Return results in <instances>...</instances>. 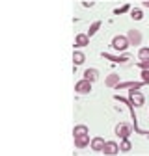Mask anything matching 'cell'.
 Here are the masks:
<instances>
[{
	"instance_id": "7",
	"label": "cell",
	"mask_w": 149,
	"mask_h": 156,
	"mask_svg": "<svg viewBox=\"0 0 149 156\" xmlns=\"http://www.w3.org/2000/svg\"><path fill=\"white\" fill-rule=\"evenodd\" d=\"M145 82H119L116 89H140Z\"/></svg>"
},
{
	"instance_id": "6",
	"label": "cell",
	"mask_w": 149,
	"mask_h": 156,
	"mask_svg": "<svg viewBox=\"0 0 149 156\" xmlns=\"http://www.w3.org/2000/svg\"><path fill=\"white\" fill-rule=\"evenodd\" d=\"M103 58H104V60H110V62H116V63H125V62H129V54L112 56V54H108V52H103Z\"/></svg>"
},
{
	"instance_id": "9",
	"label": "cell",
	"mask_w": 149,
	"mask_h": 156,
	"mask_svg": "<svg viewBox=\"0 0 149 156\" xmlns=\"http://www.w3.org/2000/svg\"><path fill=\"white\" fill-rule=\"evenodd\" d=\"M127 39H129L130 45H140V41H142V34H140L138 30H130L129 35H127Z\"/></svg>"
},
{
	"instance_id": "24",
	"label": "cell",
	"mask_w": 149,
	"mask_h": 156,
	"mask_svg": "<svg viewBox=\"0 0 149 156\" xmlns=\"http://www.w3.org/2000/svg\"><path fill=\"white\" fill-rule=\"evenodd\" d=\"M145 136H147V138H149V132H145Z\"/></svg>"
},
{
	"instance_id": "23",
	"label": "cell",
	"mask_w": 149,
	"mask_h": 156,
	"mask_svg": "<svg viewBox=\"0 0 149 156\" xmlns=\"http://www.w3.org/2000/svg\"><path fill=\"white\" fill-rule=\"evenodd\" d=\"M144 6H145V8H149V2H144Z\"/></svg>"
},
{
	"instance_id": "3",
	"label": "cell",
	"mask_w": 149,
	"mask_h": 156,
	"mask_svg": "<svg viewBox=\"0 0 149 156\" xmlns=\"http://www.w3.org/2000/svg\"><path fill=\"white\" fill-rule=\"evenodd\" d=\"M130 132H133V128H130L127 123H119L116 126V136H118V138H121V140H127L129 136H130Z\"/></svg>"
},
{
	"instance_id": "16",
	"label": "cell",
	"mask_w": 149,
	"mask_h": 156,
	"mask_svg": "<svg viewBox=\"0 0 149 156\" xmlns=\"http://www.w3.org/2000/svg\"><path fill=\"white\" fill-rule=\"evenodd\" d=\"M130 149H133V143H130V140L127 138V140H121V143H119V151L121 152H129Z\"/></svg>"
},
{
	"instance_id": "4",
	"label": "cell",
	"mask_w": 149,
	"mask_h": 156,
	"mask_svg": "<svg viewBox=\"0 0 149 156\" xmlns=\"http://www.w3.org/2000/svg\"><path fill=\"white\" fill-rule=\"evenodd\" d=\"M74 91L80 93V95L89 93V91H91V82H89V80H86V78H82V80H78V82H77V86H74Z\"/></svg>"
},
{
	"instance_id": "11",
	"label": "cell",
	"mask_w": 149,
	"mask_h": 156,
	"mask_svg": "<svg viewBox=\"0 0 149 156\" xmlns=\"http://www.w3.org/2000/svg\"><path fill=\"white\" fill-rule=\"evenodd\" d=\"M88 43H89V35H88V34H78V35H77V41H74V48L86 47Z\"/></svg>"
},
{
	"instance_id": "15",
	"label": "cell",
	"mask_w": 149,
	"mask_h": 156,
	"mask_svg": "<svg viewBox=\"0 0 149 156\" xmlns=\"http://www.w3.org/2000/svg\"><path fill=\"white\" fill-rule=\"evenodd\" d=\"M84 60H86V56H84L80 50H74V52H73V62H74V65L84 63Z\"/></svg>"
},
{
	"instance_id": "14",
	"label": "cell",
	"mask_w": 149,
	"mask_h": 156,
	"mask_svg": "<svg viewBox=\"0 0 149 156\" xmlns=\"http://www.w3.org/2000/svg\"><path fill=\"white\" fill-rule=\"evenodd\" d=\"M118 84H119V76H118L116 73H112V74L106 78V86H108V87H116Z\"/></svg>"
},
{
	"instance_id": "19",
	"label": "cell",
	"mask_w": 149,
	"mask_h": 156,
	"mask_svg": "<svg viewBox=\"0 0 149 156\" xmlns=\"http://www.w3.org/2000/svg\"><path fill=\"white\" fill-rule=\"evenodd\" d=\"M130 17H133L134 21H140V19L144 17V13H142V9H133L130 11Z\"/></svg>"
},
{
	"instance_id": "20",
	"label": "cell",
	"mask_w": 149,
	"mask_h": 156,
	"mask_svg": "<svg viewBox=\"0 0 149 156\" xmlns=\"http://www.w3.org/2000/svg\"><path fill=\"white\" fill-rule=\"evenodd\" d=\"M129 8H130V6H129V4H125V6H121V8H118V9H114V13H116V15H121V13H125V11H129Z\"/></svg>"
},
{
	"instance_id": "1",
	"label": "cell",
	"mask_w": 149,
	"mask_h": 156,
	"mask_svg": "<svg viewBox=\"0 0 149 156\" xmlns=\"http://www.w3.org/2000/svg\"><path fill=\"white\" fill-rule=\"evenodd\" d=\"M129 39L125 37V35H116L114 39H112V48H116L118 52H123V50H127L129 48Z\"/></svg>"
},
{
	"instance_id": "21",
	"label": "cell",
	"mask_w": 149,
	"mask_h": 156,
	"mask_svg": "<svg viewBox=\"0 0 149 156\" xmlns=\"http://www.w3.org/2000/svg\"><path fill=\"white\" fill-rule=\"evenodd\" d=\"M138 65H140L142 71H149V60H144V62H140Z\"/></svg>"
},
{
	"instance_id": "5",
	"label": "cell",
	"mask_w": 149,
	"mask_h": 156,
	"mask_svg": "<svg viewBox=\"0 0 149 156\" xmlns=\"http://www.w3.org/2000/svg\"><path fill=\"white\" fill-rule=\"evenodd\" d=\"M103 152H104L106 156H114V154H118V152H121V151H119V145H118L116 141H106Z\"/></svg>"
},
{
	"instance_id": "18",
	"label": "cell",
	"mask_w": 149,
	"mask_h": 156,
	"mask_svg": "<svg viewBox=\"0 0 149 156\" xmlns=\"http://www.w3.org/2000/svg\"><path fill=\"white\" fill-rule=\"evenodd\" d=\"M138 56H140V62H144V60H149V47H145V48H140Z\"/></svg>"
},
{
	"instance_id": "2",
	"label": "cell",
	"mask_w": 149,
	"mask_h": 156,
	"mask_svg": "<svg viewBox=\"0 0 149 156\" xmlns=\"http://www.w3.org/2000/svg\"><path fill=\"white\" fill-rule=\"evenodd\" d=\"M129 101H130V104H133L134 108H138V106H142L145 102V99H144V95L140 93V89H130L129 91Z\"/></svg>"
},
{
	"instance_id": "13",
	"label": "cell",
	"mask_w": 149,
	"mask_h": 156,
	"mask_svg": "<svg viewBox=\"0 0 149 156\" xmlns=\"http://www.w3.org/2000/svg\"><path fill=\"white\" fill-rule=\"evenodd\" d=\"M88 134V126L86 125H77L73 128V138H78V136H86Z\"/></svg>"
},
{
	"instance_id": "22",
	"label": "cell",
	"mask_w": 149,
	"mask_h": 156,
	"mask_svg": "<svg viewBox=\"0 0 149 156\" xmlns=\"http://www.w3.org/2000/svg\"><path fill=\"white\" fill-rule=\"evenodd\" d=\"M142 78L145 84H149V71H142Z\"/></svg>"
},
{
	"instance_id": "8",
	"label": "cell",
	"mask_w": 149,
	"mask_h": 156,
	"mask_svg": "<svg viewBox=\"0 0 149 156\" xmlns=\"http://www.w3.org/2000/svg\"><path fill=\"white\" fill-rule=\"evenodd\" d=\"M88 145H91V140H89L88 134H86V136H78V138H74V147H77V149H84V147H88Z\"/></svg>"
},
{
	"instance_id": "17",
	"label": "cell",
	"mask_w": 149,
	"mask_h": 156,
	"mask_svg": "<svg viewBox=\"0 0 149 156\" xmlns=\"http://www.w3.org/2000/svg\"><path fill=\"white\" fill-rule=\"evenodd\" d=\"M99 28H101V21H95V23H93V24L89 26V32H88V35L91 37L93 34H97V30H99Z\"/></svg>"
},
{
	"instance_id": "12",
	"label": "cell",
	"mask_w": 149,
	"mask_h": 156,
	"mask_svg": "<svg viewBox=\"0 0 149 156\" xmlns=\"http://www.w3.org/2000/svg\"><path fill=\"white\" fill-rule=\"evenodd\" d=\"M84 78H86V80H89V82L93 84V82H95L97 78H99V71H97V69H88V71L84 73Z\"/></svg>"
},
{
	"instance_id": "10",
	"label": "cell",
	"mask_w": 149,
	"mask_h": 156,
	"mask_svg": "<svg viewBox=\"0 0 149 156\" xmlns=\"http://www.w3.org/2000/svg\"><path fill=\"white\" fill-rule=\"evenodd\" d=\"M104 145H106L104 138H93V140H91V149L95 151V152H103Z\"/></svg>"
}]
</instances>
